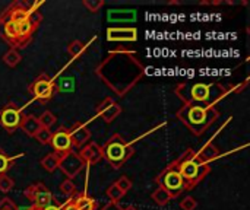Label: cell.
Listing matches in <instances>:
<instances>
[{"label":"cell","mask_w":250,"mask_h":210,"mask_svg":"<svg viewBox=\"0 0 250 210\" xmlns=\"http://www.w3.org/2000/svg\"><path fill=\"white\" fill-rule=\"evenodd\" d=\"M82 4H83L91 13H97V12L105 4V1H104V0H83Z\"/></svg>","instance_id":"obj_29"},{"label":"cell","mask_w":250,"mask_h":210,"mask_svg":"<svg viewBox=\"0 0 250 210\" xmlns=\"http://www.w3.org/2000/svg\"><path fill=\"white\" fill-rule=\"evenodd\" d=\"M195 153H196V158H198L201 162L208 164V165H209V162H212V161H215V159H218V158L221 156L220 149H218L215 145H212V142H208V143L204 145L198 152L195 151Z\"/></svg>","instance_id":"obj_16"},{"label":"cell","mask_w":250,"mask_h":210,"mask_svg":"<svg viewBox=\"0 0 250 210\" xmlns=\"http://www.w3.org/2000/svg\"><path fill=\"white\" fill-rule=\"evenodd\" d=\"M70 140L73 148H83L91 140V132L85 123H75L72 129H69Z\"/></svg>","instance_id":"obj_15"},{"label":"cell","mask_w":250,"mask_h":210,"mask_svg":"<svg viewBox=\"0 0 250 210\" xmlns=\"http://www.w3.org/2000/svg\"><path fill=\"white\" fill-rule=\"evenodd\" d=\"M155 181H157L158 187H163L166 191H168L173 199L179 197L183 191H186V186H185L182 175L171 165H168L163 172H160V175H157Z\"/></svg>","instance_id":"obj_6"},{"label":"cell","mask_w":250,"mask_h":210,"mask_svg":"<svg viewBox=\"0 0 250 210\" xmlns=\"http://www.w3.org/2000/svg\"><path fill=\"white\" fill-rule=\"evenodd\" d=\"M107 19L111 22H130L136 19V10H119V9H111L107 13Z\"/></svg>","instance_id":"obj_19"},{"label":"cell","mask_w":250,"mask_h":210,"mask_svg":"<svg viewBox=\"0 0 250 210\" xmlns=\"http://www.w3.org/2000/svg\"><path fill=\"white\" fill-rule=\"evenodd\" d=\"M60 191L64 194V196H67V197H73V196H76L78 194V190H76V186L73 184V181L72 180H64L62 184H60Z\"/></svg>","instance_id":"obj_28"},{"label":"cell","mask_w":250,"mask_h":210,"mask_svg":"<svg viewBox=\"0 0 250 210\" xmlns=\"http://www.w3.org/2000/svg\"><path fill=\"white\" fill-rule=\"evenodd\" d=\"M123 210H138V209H136L135 206H126Z\"/></svg>","instance_id":"obj_38"},{"label":"cell","mask_w":250,"mask_h":210,"mask_svg":"<svg viewBox=\"0 0 250 210\" xmlns=\"http://www.w3.org/2000/svg\"><path fill=\"white\" fill-rule=\"evenodd\" d=\"M23 155L19 153L18 156H9L1 148H0V175H6V172L12 168V165L16 162L18 158H22Z\"/></svg>","instance_id":"obj_20"},{"label":"cell","mask_w":250,"mask_h":210,"mask_svg":"<svg viewBox=\"0 0 250 210\" xmlns=\"http://www.w3.org/2000/svg\"><path fill=\"white\" fill-rule=\"evenodd\" d=\"M105 196L110 199V202H114V203H119L123 197H125V193L116 186V183H113L108 189H107V191H105Z\"/></svg>","instance_id":"obj_27"},{"label":"cell","mask_w":250,"mask_h":210,"mask_svg":"<svg viewBox=\"0 0 250 210\" xmlns=\"http://www.w3.org/2000/svg\"><path fill=\"white\" fill-rule=\"evenodd\" d=\"M170 165L174 167L179 171V174L182 175L185 186H186V191L193 190L211 172V167L208 164L201 162L196 158V153L193 149H186Z\"/></svg>","instance_id":"obj_4"},{"label":"cell","mask_w":250,"mask_h":210,"mask_svg":"<svg viewBox=\"0 0 250 210\" xmlns=\"http://www.w3.org/2000/svg\"><path fill=\"white\" fill-rule=\"evenodd\" d=\"M85 162L82 161V158L79 156L78 152L70 151L66 155H63L60 158V164H59V170L63 172V175L67 177V180L75 178L76 175H79V172L85 168Z\"/></svg>","instance_id":"obj_10"},{"label":"cell","mask_w":250,"mask_h":210,"mask_svg":"<svg viewBox=\"0 0 250 210\" xmlns=\"http://www.w3.org/2000/svg\"><path fill=\"white\" fill-rule=\"evenodd\" d=\"M85 48H86V45L82 41H79V39H73L72 42L67 44V53L73 58H79L85 53Z\"/></svg>","instance_id":"obj_24"},{"label":"cell","mask_w":250,"mask_h":210,"mask_svg":"<svg viewBox=\"0 0 250 210\" xmlns=\"http://www.w3.org/2000/svg\"><path fill=\"white\" fill-rule=\"evenodd\" d=\"M29 94L34 96V99H37L38 102H47L50 101L54 94H56V83L53 82V79L48 77V75L41 73L29 86H28Z\"/></svg>","instance_id":"obj_7"},{"label":"cell","mask_w":250,"mask_h":210,"mask_svg":"<svg viewBox=\"0 0 250 210\" xmlns=\"http://www.w3.org/2000/svg\"><path fill=\"white\" fill-rule=\"evenodd\" d=\"M196 208H198V202L192 196H188L180 202V209L182 210H195Z\"/></svg>","instance_id":"obj_32"},{"label":"cell","mask_w":250,"mask_h":210,"mask_svg":"<svg viewBox=\"0 0 250 210\" xmlns=\"http://www.w3.org/2000/svg\"><path fill=\"white\" fill-rule=\"evenodd\" d=\"M0 210H16V205L10 199L4 197L0 200Z\"/></svg>","instance_id":"obj_33"},{"label":"cell","mask_w":250,"mask_h":210,"mask_svg":"<svg viewBox=\"0 0 250 210\" xmlns=\"http://www.w3.org/2000/svg\"><path fill=\"white\" fill-rule=\"evenodd\" d=\"M60 158H62L60 155H57V153L51 152V153L45 155V156L41 159V167H42L45 171H48V172H54V171L59 168Z\"/></svg>","instance_id":"obj_21"},{"label":"cell","mask_w":250,"mask_h":210,"mask_svg":"<svg viewBox=\"0 0 250 210\" xmlns=\"http://www.w3.org/2000/svg\"><path fill=\"white\" fill-rule=\"evenodd\" d=\"M23 194L32 203V206L38 210L44 209L54 203V197H53L51 191L42 183H35V184L28 186L25 189Z\"/></svg>","instance_id":"obj_8"},{"label":"cell","mask_w":250,"mask_h":210,"mask_svg":"<svg viewBox=\"0 0 250 210\" xmlns=\"http://www.w3.org/2000/svg\"><path fill=\"white\" fill-rule=\"evenodd\" d=\"M38 121H40L41 127H44V129H51V127L57 123V117H56L51 111H44V113L38 117Z\"/></svg>","instance_id":"obj_25"},{"label":"cell","mask_w":250,"mask_h":210,"mask_svg":"<svg viewBox=\"0 0 250 210\" xmlns=\"http://www.w3.org/2000/svg\"><path fill=\"white\" fill-rule=\"evenodd\" d=\"M15 183L9 175H0V191L1 193H9L13 189Z\"/></svg>","instance_id":"obj_30"},{"label":"cell","mask_w":250,"mask_h":210,"mask_svg":"<svg viewBox=\"0 0 250 210\" xmlns=\"http://www.w3.org/2000/svg\"><path fill=\"white\" fill-rule=\"evenodd\" d=\"M107 39L111 42H133L138 39L136 28H108Z\"/></svg>","instance_id":"obj_14"},{"label":"cell","mask_w":250,"mask_h":210,"mask_svg":"<svg viewBox=\"0 0 250 210\" xmlns=\"http://www.w3.org/2000/svg\"><path fill=\"white\" fill-rule=\"evenodd\" d=\"M174 94L180 101H183L185 105L217 107V104L227 96L230 91L215 82H182L176 86Z\"/></svg>","instance_id":"obj_2"},{"label":"cell","mask_w":250,"mask_h":210,"mask_svg":"<svg viewBox=\"0 0 250 210\" xmlns=\"http://www.w3.org/2000/svg\"><path fill=\"white\" fill-rule=\"evenodd\" d=\"M101 210H123L122 209V206L119 205V203H114V202H108L105 206H103V209Z\"/></svg>","instance_id":"obj_34"},{"label":"cell","mask_w":250,"mask_h":210,"mask_svg":"<svg viewBox=\"0 0 250 210\" xmlns=\"http://www.w3.org/2000/svg\"><path fill=\"white\" fill-rule=\"evenodd\" d=\"M95 75L116 96H126L145 76V66L135 51L114 50L97 66Z\"/></svg>","instance_id":"obj_1"},{"label":"cell","mask_w":250,"mask_h":210,"mask_svg":"<svg viewBox=\"0 0 250 210\" xmlns=\"http://www.w3.org/2000/svg\"><path fill=\"white\" fill-rule=\"evenodd\" d=\"M16 210H38L37 208H34V206H19V208H16Z\"/></svg>","instance_id":"obj_37"},{"label":"cell","mask_w":250,"mask_h":210,"mask_svg":"<svg viewBox=\"0 0 250 210\" xmlns=\"http://www.w3.org/2000/svg\"><path fill=\"white\" fill-rule=\"evenodd\" d=\"M95 113L105 121V123H113L122 113H123V108L120 104H117L111 96H107L104 98L97 107H95Z\"/></svg>","instance_id":"obj_11"},{"label":"cell","mask_w":250,"mask_h":210,"mask_svg":"<svg viewBox=\"0 0 250 210\" xmlns=\"http://www.w3.org/2000/svg\"><path fill=\"white\" fill-rule=\"evenodd\" d=\"M151 199H152L154 203L158 205V206H166V205H168L170 200H173L171 194H170L168 191H166L163 187H157V190L151 194Z\"/></svg>","instance_id":"obj_22"},{"label":"cell","mask_w":250,"mask_h":210,"mask_svg":"<svg viewBox=\"0 0 250 210\" xmlns=\"http://www.w3.org/2000/svg\"><path fill=\"white\" fill-rule=\"evenodd\" d=\"M23 118L22 110L15 104V102H7L1 110H0V126L7 132L13 133L19 129L21 121Z\"/></svg>","instance_id":"obj_9"},{"label":"cell","mask_w":250,"mask_h":210,"mask_svg":"<svg viewBox=\"0 0 250 210\" xmlns=\"http://www.w3.org/2000/svg\"><path fill=\"white\" fill-rule=\"evenodd\" d=\"M19 129H22V132L31 137H34L37 134V132L41 129V124L38 121V117L32 115V114H23V118L21 121Z\"/></svg>","instance_id":"obj_17"},{"label":"cell","mask_w":250,"mask_h":210,"mask_svg":"<svg viewBox=\"0 0 250 210\" xmlns=\"http://www.w3.org/2000/svg\"><path fill=\"white\" fill-rule=\"evenodd\" d=\"M21 61H22V56L15 48H10L6 54H3V63L7 64L9 67H16Z\"/></svg>","instance_id":"obj_23"},{"label":"cell","mask_w":250,"mask_h":210,"mask_svg":"<svg viewBox=\"0 0 250 210\" xmlns=\"http://www.w3.org/2000/svg\"><path fill=\"white\" fill-rule=\"evenodd\" d=\"M51 137H53V132L50 130V129H44V127H41L38 132H37V134L34 136V139L40 143V145H50L51 143Z\"/></svg>","instance_id":"obj_26"},{"label":"cell","mask_w":250,"mask_h":210,"mask_svg":"<svg viewBox=\"0 0 250 210\" xmlns=\"http://www.w3.org/2000/svg\"><path fill=\"white\" fill-rule=\"evenodd\" d=\"M101 148L105 161L110 164L113 170H120L135 155L133 145L127 143L119 133H114Z\"/></svg>","instance_id":"obj_5"},{"label":"cell","mask_w":250,"mask_h":210,"mask_svg":"<svg viewBox=\"0 0 250 210\" xmlns=\"http://www.w3.org/2000/svg\"><path fill=\"white\" fill-rule=\"evenodd\" d=\"M41 210H62V206L57 205V203H53V205H50V206H47V208H44V209Z\"/></svg>","instance_id":"obj_36"},{"label":"cell","mask_w":250,"mask_h":210,"mask_svg":"<svg viewBox=\"0 0 250 210\" xmlns=\"http://www.w3.org/2000/svg\"><path fill=\"white\" fill-rule=\"evenodd\" d=\"M78 153L82 158V161L85 162V165H88V167L97 165L104 159L103 148L100 145H97L95 142H88L83 148H81V151Z\"/></svg>","instance_id":"obj_13"},{"label":"cell","mask_w":250,"mask_h":210,"mask_svg":"<svg viewBox=\"0 0 250 210\" xmlns=\"http://www.w3.org/2000/svg\"><path fill=\"white\" fill-rule=\"evenodd\" d=\"M62 210H78L76 209V206L73 205V202H72V199H69L63 206H62Z\"/></svg>","instance_id":"obj_35"},{"label":"cell","mask_w":250,"mask_h":210,"mask_svg":"<svg viewBox=\"0 0 250 210\" xmlns=\"http://www.w3.org/2000/svg\"><path fill=\"white\" fill-rule=\"evenodd\" d=\"M176 117L192 132L195 136H202L220 117L217 107H201V105H183Z\"/></svg>","instance_id":"obj_3"},{"label":"cell","mask_w":250,"mask_h":210,"mask_svg":"<svg viewBox=\"0 0 250 210\" xmlns=\"http://www.w3.org/2000/svg\"><path fill=\"white\" fill-rule=\"evenodd\" d=\"M72 202L78 210H97V208H98L97 202L92 197H89L85 191L78 193L75 196V199H72Z\"/></svg>","instance_id":"obj_18"},{"label":"cell","mask_w":250,"mask_h":210,"mask_svg":"<svg viewBox=\"0 0 250 210\" xmlns=\"http://www.w3.org/2000/svg\"><path fill=\"white\" fill-rule=\"evenodd\" d=\"M50 145H51L54 153H57V155H60V156H63V155H66L67 152L73 151L72 140H70V134H69V129L60 127L57 132H54Z\"/></svg>","instance_id":"obj_12"},{"label":"cell","mask_w":250,"mask_h":210,"mask_svg":"<svg viewBox=\"0 0 250 210\" xmlns=\"http://www.w3.org/2000/svg\"><path fill=\"white\" fill-rule=\"evenodd\" d=\"M116 186L126 194L130 189H132V181H130V178L129 177H126V175H122L117 181H116Z\"/></svg>","instance_id":"obj_31"}]
</instances>
